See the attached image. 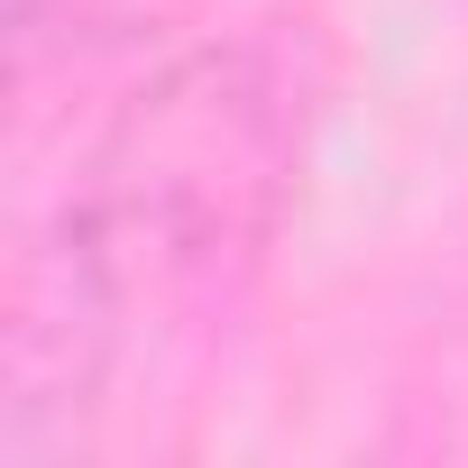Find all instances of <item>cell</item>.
I'll return each mask as SVG.
<instances>
[{
  "mask_svg": "<svg viewBox=\"0 0 468 468\" xmlns=\"http://www.w3.org/2000/svg\"><path fill=\"white\" fill-rule=\"evenodd\" d=\"M83 175L92 184H74L65 211L56 313H19L74 322V367H92L147 294L211 285L229 258L267 239L276 193L294 175L285 74L258 47H193L120 101Z\"/></svg>",
  "mask_w": 468,
  "mask_h": 468,
  "instance_id": "6da1fadb",
  "label": "cell"
}]
</instances>
